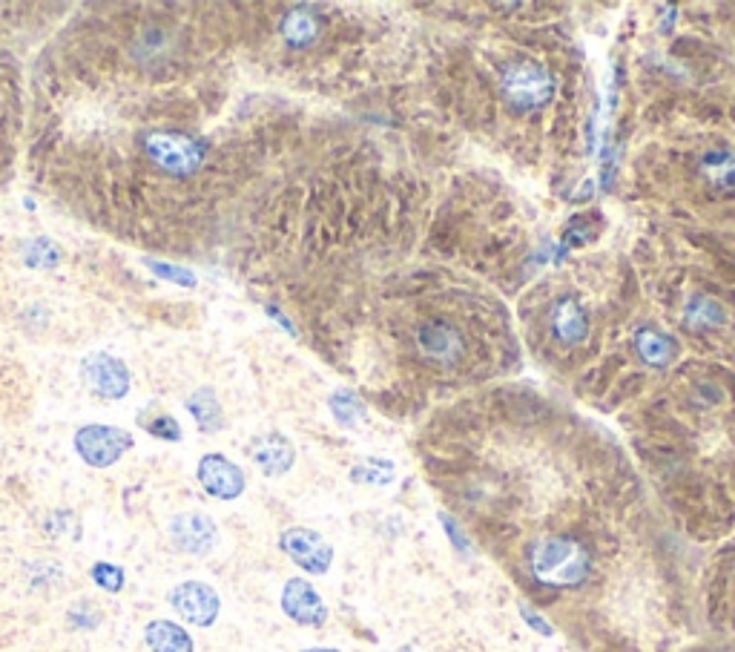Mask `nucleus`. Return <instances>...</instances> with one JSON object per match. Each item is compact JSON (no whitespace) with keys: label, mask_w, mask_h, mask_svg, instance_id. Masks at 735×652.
<instances>
[{"label":"nucleus","mask_w":735,"mask_h":652,"mask_svg":"<svg viewBox=\"0 0 735 652\" xmlns=\"http://www.w3.org/2000/svg\"><path fill=\"white\" fill-rule=\"evenodd\" d=\"M319 29H322L319 17L305 7L291 9V12L282 17V38H285L287 44L296 49L310 47V44L319 38Z\"/></svg>","instance_id":"nucleus-16"},{"label":"nucleus","mask_w":735,"mask_h":652,"mask_svg":"<svg viewBox=\"0 0 735 652\" xmlns=\"http://www.w3.org/2000/svg\"><path fill=\"white\" fill-rule=\"evenodd\" d=\"M144 644L150 647V652H196L191 632L167 618H156L144 627Z\"/></svg>","instance_id":"nucleus-14"},{"label":"nucleus","mask_w":735,"mask_h":652,"mask_svg":"<svg viewBox=\"0 0 735 652\" xmlns=\"http://www.w3.org/2000/svg\"><path fill=\"white\" fill-rule=\"evenodd\" d=\"M247 454L259 466L261 475H268V478H282L296 463V448L279 431H268V434H259V438L250 440V452Z\"/></svg>","instance_id":"nucleus-11"},{"label":"nucleus","mask_w":735,"mask_h":652,"mask_svg":"<svg viewBox=\"0 0 735 652\" xmlns=\"http://www.w3.org/2000/svg\"><path fill=\"white\" fill-rule=\"evenodd\" d=\"M279 550L310 575H324L333 564L331 543L314 529H305V526H291L279 534Z\"/></svg>","instance_id":"nucleus-8"},{"label":"nucleus","mask_w":735,"mask_h":652,"mask_svg":"<svg viewBox=\"0 0 735 652\" xmlns=\"http://www.w3.org/2000/svg\"><path fill=\"white\" fill-rule=\"evenodd\" d=\"M520 615L526 620H529V627L531 629H538V632H543V636H552L554 629L549 627V624H546V618H540V615H535V610H531L529 604H520Z\"/></svg>","instance_id":"nucleus-29"},{"label":"nucleus","mask_w":735,"mask_h":652,"mask_svg":"<svg viewBox=\"0 0 735 652\" xmlns=\"http://www.w3.org/2000/svg\"><path fill=\"white\" fill-rule=\"evenodd\" d=\"M703 168L710 170L712 182L724 187V190H735V159H730L727 152H719V156H707L703 159Z\"/></svg>","instance_id":"nucleus-25"},{"label":"nucleus","mask_w":735,"mask_h":652,"mask_svg":"<svg viewBox=\"0 0 735 652\" xmlns=\"http://www.w3.org/2000/svg\"><path fill=\"white\" fill-rule=\"evenodd\" d=\"M138 150L161 173L173 175V179H187L201 168L207 147L201 138H196L187 130L152 127L144 130L138 136Z\"/></svg>","instance_id":"nucleus-2"},{"label":"nucleus","mask_w":735,"mask_h":652,"mask_svg":"<svg viewBox=\"0 0 735 652\" xmlns=\"http://www.w3.org/2000/svg\"><path fill=\"white\" fill-rule=\"evenodd\" d=\"M552 331L558 343L563 345H580L589 334V319L584 308L577 305L575 296H563L552 308Z\"/></svg>","instance_id":"nucleus-13"},{"label":"nucleus","mask_w":735,"mask_h":652,"mask_svg":"<svg viewBox=\"0 0 735 652\" xmlns=\"http://www.w3.org/2000/svg\"><path fill=\"white\" fill-rule=\"evenodd\" d=\"M167 538L175 550L184 555L205 557L216 550L219 543V526L205 512H179L167 524Z\"/></svg>","instance_id":"nucleus-6"},{"label":"nucleus","mask_w":735,"mask_h":652,"mask_svg":"<svg viewBox=\"0 0 735 652\" xmlns=\"http://www.w3.org/2000/svg\"><path fill=\"white\" fill-rule=\"evenodd\" d=\"M89 578H93V583H96L98 589H103V592H121L124 589V583H127V575H124V569L115 564H107V561H98V564H93V569H89Z\"/></svg>","instance_id":"nucleus-24"},{"label":"nucleus","mask_w":735,"mask_h":652,"mask_svg":"<svg viewBox=\"0 0 735 652\" xmlns=\"http://www.w3.org/2000/svg\"><path fill=\"white\" fill-rule=\"evenodd\" d=\"M170 606H173L179 618L191 627H213L219 613H222V598L210 583L205 581H182L175 583L167 595Z\"/></svg>","instance_id":"nucleus-5"},{"label":"nucleus","mask_w":735,"mask_h":652,"mask_svg":"<svg viewBox=\"0 0 735 652\" xmlns=\"http://www.w3.org/2000/svg\"><path fill=\"white\" fill-rule=\"evenodd\" d=\"M500 87H503V96L509 98V103L520 107V110H538L554 96L552 75L538 61H512L503 70Z\"/></svg>","instance_id":"nucleus-3"},{"label":"nucleus","mask_w":735,"mask_h":652,"mask_svg":"<svg viewBox=\"0 0 735 652\" xmlns=\"http://www.w3.org/2000/svg\"><path fill=\"white\" fill-rule=\"evenodd\" d=\"M724 308L710 296H696L687 308V322L693 328H715L724 322Z\"/></svg>","instance_id":"nucleus-21"},{"label":"nucleus","mask_w":735,"mask_h":652,"mask_svg":"<svg viewBox=\"0 0 735 652\" xmlns=\"http://www.w3.org/2000/svg\"><path fill=\"white\" fill-rule=\"evenodd\" d=\"M144 265H147V268H150V271L159 279L175 282V285H182V287H196V273L187 271V268H179V265H170V262H159V259H144Z\"/></svg>","instance_id":"nucleus-26"},{"label":"nucleus","mask_w":735,"mask_h":652,"mask_svg":"<svg viewBox=\"0 0 735 652\" xmlns=\"http://www.w3.org/2000/svg\"><path fill=\"white\" fill-rule=\"evenodd\" d=\"M103 620V613L98 610L96 601H75V604L70 606V613H66V624H70L72 629H81V632H89V629H96L98 624Z\"/></svg>","instance_id":"nucleus-23"},{"label":"nucleus","mask_w":735,"mask_h":652,"mask_svg":"<svg viewBox=\"0 0 735 652\" xmlns=\"http://www.w3.org/2000/svg\"><path fill=\"white\" fill-rule=\"evenodd\" d=\"M417 343L419 350L426 354L428 359H434V362H457L463 357V350H466V343H463V336L454 325L449 322H426V325L417 331Z\"/></svg>","instance_id":"nucleus-12"},{"label":"nucleus","mask_w":735,"mask_h":652,"mask_svg":"<svg viewBox=\"0 0 735 652\" xmlns=\"http://www.w3.org/2000/svg\"><path fill=\"white\" fill-rule=\"evenodd\" d=\"M635 348H638L640 359L647 362V366L664 368L670 366L672 357H675V343H672L670 336L661 334V331H652V328H644L635 340Z\"/></svg>","instance_id":"nucleus-18"},{"label":"nucleus","mask_w":735,"mask_h":652,"mask_svg":"<svg viewBox=\"0 0 735 652\" xmlns=\"http://www.w3.org/2000/svg\"><path fill=\"white\" fill-rule=\"evenodd\" d=\"M184 406H187V411L193 414V420L205 434H216V431L224 429V408L213 389L201 385V389H196L191 397L184 399Z\"/></svg>","instance_id":"nucleus-15"},{"label":"nucleus","mask_w":735,"mask_h":652,"mask_svg":"<svg viewBox=\"0 0 735 652\" xmlns=\"http://www.w3.org/2000/svg\"><path fill=\"white\" fill-rule=\"evenodd\" d=\"M81 380L101 399H121L130 391V371L124 359L112 357L107 350H93L81 359Z\"/></svg>","instance_id":"nucleus-7"},{"label":"nucleus","mask_w":735,"mask_h":652,"mask_svg":"<svg viewBox=\"0 0 735 652\" xmlns=\"http://www.w3.org/2000/svg\"><path fill=\"white\" fill-rule=\"evenodd\" d=\"M351 480H354V483H365V485L394 483V463L371 457V460L359 463V466L351 469Z\"/></svg>","instance_id":"nucleus-22"},{"label":"nucleus","mask_w":735,"mask_h":652,"mask_svg":"<svg viewBox=\"0 0 735 652\" xmlns=\"http://www.w3.org/2000/svg\"><path fill=\"white\" fill-rule=\"evenodd\" d=\"M70 524L72 526L78 524V517L72 515V512H66V509L49 512L47 520H44V532L52 534V538H64V534L70 532Z\"/></svg>","instance_id":"nucleus-27"},{"label":"nucleus","mask_w":735,"mask_h":652,"mask_svg":"<svg viewBox=\"0 0 735 652\" xmlns=\"http://www.w3.org/2000/svg\"><path fill=\"white\" fill-rule=\"evenodd\" d=\"M331 414H333V420L340 422V426L351 429V426L365 420V406H363V399L356 397L354 391L342 389L331 397Z\"/></svg>","instance_id":"nucleus-20"},{"label":"nucleus","mask_w":735,"mask_h":652,"mask_svg":"<svg viewBox=\"0 0 735 652\" xmlns=\"http://www.w3.org/2000/svg\"><path fill=\"white\" fill-rule=\"evenodd\" d=\"M440 520H443L445 532H449V538L454 541V546H457L460 552H466L468 541H466V534H463V529L457 526V520H454V517H449V515H440Z\"/></svg>","instance_id":"nucleus-28"},{"label":"nucleus","mask_w":735,"mask_h":652,"mask_svg":"<svg viewBox=\"0 0 735 652\" xmlns=\"http://www.w3.org/2000/svg\"><path fill=\"white\" fill-rule=\"evenodd\" d=\"M529 569L540 587L575 589L592 573V555L572 534H546L529 546Z\"/></svg>","instance_id":"nucleus-1"},{"label":"nucleus","mask_w":735,"mask_h":652,"mask_svg":"<svg viewBox=\"0 0 735 652\" xmlns=\"http://www.w3.org/2000/svg\"><path fill=\"white\" fill-rule=\"evenodd\" d=\"M196 478L210 497L216 501H236L245 492V471L224 454H205L196 466Z\"/></svg>","instance_id":"nucleus-9"},{"label":"nucleus","mask_w":735,"mask_h":652,"mask_svg":"<svg viewBox=\"0 0 735 652\" xmlns=\"http://www.w3.org/2000/svg\"><path fill=\"white\" fill-rule=\"evenodd\" d=\"M282 613L299 624V627H322L328 620V606H324L322 595H319L314 583L305 578H291L282 589Z\"/></svg>","instance_id":"nucleus-10"},{"label":"nucleus","mask_w":735,"mask_h":652,"mask_svg":"<svg viewBox=\"0 0 735 652\" xmlns=\"http://www.w3.org/2000/svg\"><path fill=\"white\" fill-rule=\"evenodd\" d=\"M75 452L93 469H110L133 448V434L119 426H103V422H89L75 431Z\"/></svg>","instance_id":"nucleus-4"},{"label":"nucleus","mask_w":735,"mask_h":652,"mask_svg":"<svg viewBox=\"0 0 735 652\" xmlns=\"http://www.w3.org/2000/svg\"><path fill=\"white\" fill-rule=\"evenodd\" d=\"M302 652H340V650H333V647H310V650H302Z\"/></svg>","instance_id":"nucleus-30"},{"label":"nucleus","mask_w":735,"mask_h":652,"mask_svg":"<svg viewBox=\"0 0 735 652\" xmlns=\"http://www.w3.org/2000/svg\"><path fill=\"white\" fill-rule=\"evenodd\" d=\"M21 259H24L29 268H35V271H52V268H58L61 259H64V250H61L52 239L38 236V239L24 242V247H21Z\"/></svg>","instance_id":"nucleus-19"},{"label":"nucleus","mask_w":735,"mask_h":652,"mask_svg":"<svg viewBox=\"0 0 735 652\" xmlns=\"http://www.w3.org/2000/svg\"><path fill=\"white\" fill-rule=\"evenodd\" d=\"M135 422L142 426L150 438L156 440H164V443H179V440L184 438L182 426H179V420H175L173 414L164 411V408L159 406V403H150V406H144L142 411L135 414Z\"/></svg>","instance_id":"nucleus-17"}]
</instances>
